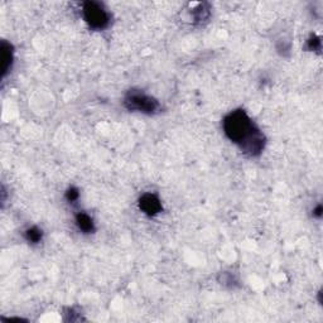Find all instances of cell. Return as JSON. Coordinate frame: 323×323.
<instances>
[{
  "label": "cell",
  "mask_w": 323,
  "mask_h": 323,
  "mask_svg": "<svg viewBox=\"0 0 323 323\" xmlns=\"http://www.w3.org/2000/svg\"><path fill=\"white\" fill-rule=\"evenodd\" d=\"M224 132L232 143L239 145L242 153L256 157L265 148V137L244 110H235L225 116Z\"/></svg>",
  "instance_id": "1"
},
{
  "label": "cell",
  "mask_w": 323,
  "mask_h": 323,
  "mask_svg": "<svg viewBox=\"0 0 323 323\" xmlns=\"http://www.w3.org/2000/svg\"><path fill=\"white\" fill-rule=\"evenodd\" d=\"M124 105L130 111H139V113L149 114V115H153L160 110V105L157 98L146 95L140 90H134V89L127 92L124 97Z\"/></svg>",
  "instance_id": "2"
},
{
  "label": "cell",
  "mask_w": 323,
  "mask_h": 323,
  "mask_svg": "<svg viewBox=\"0 0 323 323\" xmlns=\"http://www.w3.org/2000/svg\"><path fill=\"white\" fill-rule=\"evenodd\" d=\"M193 15H194V19H196L197 22L206 20L208 18V15H210V9L205 8V4H201L198 8L193 10Z\"/></svg>",
  "instance_id": "8"
},
{
  "label": "cell",
  "mask_w": 323,
  "mask_h": 323,
  "mask_svg": "<svg viewBox=\"0 0 323 323\" xmlns=\"http://www.w3.org/2000/svg\"><path fill=\"white\" fill-rule=\"evenodd\" d=\"M308 48L311 51H320L321 49V41L316 36H312L308 40Z\"/></svg>",
  "instance_id": "10"
},
{
  "label": "cell",
  "mask_w": 323,
  "mask_h": 323,
  "mask_svg": "<svg viewBox=\"0 0 323 323\" xmlns=\"http://www.w3.org/2000/svg\"><path fill=\"white\" fill-rule=\"evenodd\" d=\"M315 216H317V217H321V215H322V206L321 205H318L317 206V208H316L315 210Z\"/></svg>",
  "instance_id": "11"
},
{
  "label": "cell",
  "mask_w": 323,
  "mask_h": 323,
  "mask_svg": "<svg viewBox=\"0 0 323 323\" xmlns=\"http://www.w3.org/2000/svg\"><path fill=\"white\" fill-rule=\"evenodd\" d=\"M76 225L79 228V230L82 231L84 233H91L95 231V225H93L92 219L88 214H85V212L77 214Z\"/></svg>",
  "instance_id": "6"
},
{
  "label": "cell",
  "mask_w": 323,
  "mask_h": 323,
  "mask_svg": "<svg viewBox=\"0 0 323 323\" xmlns=\"http://www.w3.org/2000/svg\"><path fill=\"white\" fill-rule=\"evenodd\" d=\"M139 207L148 216H155L162 211V202L155 194L144 193L139 200Z\"/></svg>",
  "instance_id": "4"
},
{
  "label": "cell",
  "mask_w": 323,
  "mask_h": 323,
  "mask_svg": "<svg viewBox=\"0 0 323 323\" xmlns=\"http://www.w3.org/2000/svg\"><path fill=\"white\" fill-rule=\"evenodd\" d=\"M84 18L89 26L93 29L101 31L105 29L110 23V15L102 4L97 1H86L82 8Z\"/></svg>",
  "instance_id": "3"
},
{
  "label": "cell",
  "mask_w": 323,
  "mask_h": 323,
  "mask_svg": "<svg viewBox=\"0 0 323 323\" xmlns=\"http://www.w3.org/2000/svg\"><path fill=\"white\" fill-rule=\"evenodd\" d=\"M13 65V48L8 42H1V73L3 77L6 76V73L10 71Z\"/></svg>",
  "instance_id": "5"
},
{
  "label": "cell",
  "mask_w": 323,
  "mask_h": 323,
  "mask_svg": "<svg viewBox=\"0 0 323 323\" xmlns=\"http://www.w3.org/2000/svg\"><path fill=\"white\" fill-rule=\"evenodd\" d=\"M80 197V192L79 189L75 188V187H71V188L67 189L66 192V198H67L68 202H75V201L79 200Z\"/></svg>",
  "instance_id": "9"
},
{
  "label": "cell",
  "mask_w": 323,
  "mask_h": 323,
  "mask_svg": "<svg viewBox=\"0 0 323 323\" xmlns=\"http://www.w3.org/2000/svg\"><path fill=\"white\" fill-rule=\"evenodd\" d=\"M24 236H26L27 241L31 242V244H38V242L42 240L43 232L41 229L33 226V228L27 229L26 232H24Z\"/></svg>",
  "instance_id": "7"
}]
</instances>
